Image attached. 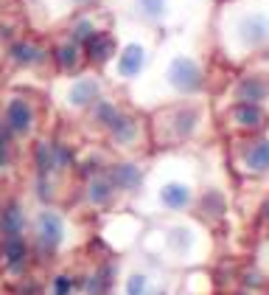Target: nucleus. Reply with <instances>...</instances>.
Here are the masks:
<instances>
[{
    "instance_id": "nucleus-1",
    "label": "nucleus",
    "mask_w": 269,
    "mask_h": 295,
    "mask_svg": "<svg viewBox=\"0 0 269 295\" xmlns=\"http://www.w3.org/2000/svg\"><path fill=\"white\" fill-rule=\"evenodd\" d=\"M169 82L174 84L177 90L182 93H191V90L199 87L202 82V73H199V65L188 57H177L174 62L169 65Z\"/></svg>"
},
{
    "instance_id": "nucleus-2",
    "label": "nucleus",
    "mask_w": 269,
    "mask_h": 295,
    "mask_svg": "<svg viewBox=\"0 0 269 295\" xmlns=\"http://www.w3.org/2000/svg\"><path fill=\"white\" fill-rule=\"evenodd\" d=\"M241 40L247 45H261L266 37H269V20L264 14H250L247 20H241Z\"/></svg>"
},
{
    "instance_id": "nucleus-3",
    "label": "nucleus",
    "mask_w": 269,
    "mask_h": 295,
    "mask_svg": "<svg viewBox=\"0 0 269 295\" xmlns=\"http://www.w3.org/2000/svg\"><path fill=\"white\" fill-rule=\"evenodd\" d=\"M6 118H9V126H11L14 132H28V130H31V107H28L23 99H14V101H11Z\"/></svg>"
},
{
    "instance_id": "nucleus-4",
    "label": "nucleus",
    "mask_w": 269,
    "mask_h": 295,
    "mask_svg": "<svg viewBox=\"0 0 269 295\" xmlns=\"http://www.w3.org/2000/svg\"><path fill=\"white\" fill-rule=\"evenodd\" d=\"M112 51H115V40H112L110 34H95L93 31L87 37V53H90V59H95V62H107Z\"/></svg>"
},
{
    "instance_id": "nucleus-5",
    "label": "nucleus",
    "mask_w": 269,
    "mask_h": 295,
    "mask_svg": "<svg viewBox=\"0 0 269 295\" xmlns=\"http://www.w3.org/2000/svg\"><path fill=\"white\" fill-rule=\"evenodd\" d=\"M39 239H43V245H48V248L59 245V239H62V219L56 214H51V211H45L39 216Z\"/></svg>"
},
{
    "instance_id": "nucleus-6",
    "label": "nucleus",
    "mask_w": 269,
    "mask_h": 295,
    "mask_svg": "<svg viewBox=\"0 0 269 295\" xmlns=\"http://www.w3.org/2000/svg\"><path fill=\"white\" fill-rule=\"evenodd\" d=\"M143 59H146V53H143L140 45H127V51L121 53V62H118V73L121 76H137L143 68Z\"/></svg>"
},
{
    "instance_id": "nucleus-7",
    "label": "nucleus",
    "mask_w": 269,
    "mask_h": 295,
    "mask_svg": "<svg viewBox=\"0 0 269 295\" xmlns=\"http://www.w3.org/2000/svg\"><path fill=\"white\" fill-rule=\"evenodd\" d=\"M0 231H3L6 239L20 236V231H23V216H20V208H17V206H6V208H3V214H0Z\"/></svg>"
},
{
    "instance_id": "nucleus-8",
    "label": "nucleus",
    "mask_w": 269,
    "mask_h": 295,
    "mask_svg": "<svg viewBox=\"0 0 269 295\" xmlns=\"http://www.w3.org/2000/svg\"><path fill=\"white\" fill-rule=\"evenodd\" d=\"M160 200H163L169 208H182L185 202L191 200V191H188V186H182V183H169V186H163V191H160Z\"/></svg>"
},
{
    "instance_id": "nucleus-9",
    "label": "nucleus",
    "mask_w": 269,
    "mask_h": 295,
    "mask_svg": "<svg viewBox=\"0 0 269 295\" xmlns=\"http://www.w3.org/2000/svg\"><path fill=\"white\" fill-rule=\"evenodd\" d=\"M95 93H98V84L93 79H81L70 87V104L85 107V104H90V99H95Z\"/></svg>"
},
{
    "instance_id": "nucleus-10",
    "label": "nucleus",
    "mask_w": 269,
    "mask_h": 295,
    "mask_svg": "<svg viewBox=\"0 0 269 295\" xmlns=\"http://www.w3.org/2000/svg\"><path fill=\"white\" fill-rule=\"evenodd\" d=\"M247 163H250V169H255V172H264V169H269V141H261L258 146L250 149Z\"/></svg>"
},
{
    "instance_id": "nucleus-11",
    "label": "nucleus",
    "mask_w": 269,
    "mask_h": 295,
    "mask_svg": "<svg viewBox=\"0 0 269 295\" xmlns=\"http://www.w3.org/2000/svg\"><path fill=\"white\" fill-rule=\"evenodd\" d=\"M137 169L135 166H118V169H112V174H110V180L118 186V189H132V186L137 183Z\"/></svg>"
},
{
    "instance_id": "nucleus-12",
    "label": "nucleus",
    "mask_w": 269,
    "mask_h": 295,
    "mask_svg": "<svg viewBox=\"0 0 269 295\" xmlns=\"http://www.w3.org/2000/svg\"><path fill=\"white\" fill-rule=\"evenodd\" d=\"M261 118H264V113H261V107H255V104H238L236 107V121L238 124H244V126H255V124H261Z\"/></svg>"
},
{
    "instance_id": "nucleus-13",
    "label": "nucleus",
    "mask_w": 269,
    "mask_h": 295,
    "mask_svg": "<svg viewBox=\"0 0 269 295\" xmlns=\"http://www.w3.org/2000/svg\"><path fill=\"white\" fill-rule=\"evenodd\" d=\"M264 93H266V90H264V84H261L258 79H247L241 87H238V96H241L244 101H250V104H253V101H258Z\"/></svg>"
},
{
    "instance_id": "nucleus-14",
    "label": "nucleus",
    "mask_w": 269,
    "mask_h": 295,
    "mask_svg": "<svg viewBox=\"0 0 269 295\" xmlns=\"http://www.w3.org/2000/svg\"><path fill=\"white\" fill-rule=\"evenodd\" d=\"M14 59L17 62H23V65H28V62H37V59H43V53L37 51L34 45H26V42H20V45H14Z\"/></svg>"
},
{
    "instance_id": "nucleus-15",
    "label": "nucleus",
    "mask_w": 269,
    "mask_h": 295,
    "mask_svg": "<svg viewBox=\"0 0 269 295\" xmlns=\"http://www.w3.org/2000/svg\"><path fill=\"white\" fill-rule=\"evenodd\" d=\"M6 259L9 262H20L23 256H26V245H23V239L20 236H11V239H6Z\"/></svg>"
},
{
    "instance_id": "nucleus-16",
    "label": "nucleus",
    "mask_w": 269,
    "mask_h": 295,
    "mask_svg": "<svg viewBox=\"0 0 269 295\" xmlns=\"http://www.w3.org/2000/svg\"><path fill=\"white\" fill-rule=\"evenodd\" d=\"M143 9V14L149 17H163L165 14V0H137Z\"/></svg>"
},
{
    "instance_id": "nucleus-17",
    "label": "nucleus",
    "mask_w": 269,
    "mask_h": 295,
    "mask_svg": "<svg viewBox=\"0 0 269 295\" xmlns=\"http://www.w3.org/2000/svg\"><path fill=\"white\" fill-rule=\"evenodd\" d=\"M56 57H59V65H62V68H73L76 65V45H62Z\"/></svg>"
},
{
    "instance_id": "nucleus-18",
    "label": "nucleus",
    "mask_w": 269,
    "mask_h": 295,
    "mask_svg": "<svg viewBox=\"0 0 269 295\" xmlns=\"http://www.w3.org/2000/svg\"><path fill=\"white\" fill-rule=\"evenodd\" d=\"M110 189H112V186H107V183H101V180H95V183L90 186V200L101 202L107 194H110Z\"/></svg>"
},
{
    "instance_id": "nucleus-19",
    "label": "nucleus",
    "mask_w": 269,
    "mask_h": 295,
    "mask_svg": "<svg viewBox=\"0 0 269 295\" xmlns=\"http://www.w3.org/2000/svg\"><path fill=\"white\" fill-rule=\"evenodd\" d=\"M98 116H101V121H104V124H110V126L118 121V110H115V107H112V104H101Z\"/></svg>"
},
{
    "instance_id": "nucleus-20",
    "label": "nucleus",
    "mask_w": 269,
    "mask_h": 295,
    "mask_svg": "<svg viewBox=\"0 0 269 295\" xmlns=\"http://www.w3.org/2000/svg\"><path fill=\"white\" fill-rule=\"evenodd\" d=\"M37 158H39V169H43V172H48V169L53 166V158H51V149L39 146V149H37Z\"/></svg>"
},
{
    "instance_id": "nucleus-21",
    "label": "nucleus",
    "mask_w": 269,
    "mask_h": 295,
    "mask_svg": "<svg viewBox=\"0 0 269 295\" xmlns=\"http://www.w3.org/2000/svg\"><path fill=\"white\" fill-rule=\"evenodd\" d=\"M143 284H146V281H143V275H135V279L129 281V295H140L143 292Z\"/></svg>"
},
{
    "instance_id": "nucleus-22",
    "label": "nucleus",
    "mask_w": 269,
    "mask_h": 295,
    "mask_svg": "<svg viewBox=\"0 0 269 295\" xmlns=\"http://www.w3.org/2000/svg\"><path fill=\"white\" fill-rule=\"evenodd\" d=\"M90 34H93V26H90V23H79V28H76V40H87Z\"/></svg>"
},
{
    "instance_id": "nucleus-23",
    "label": "nucleus",
    "mask_w": 269,
    "mask_h": 295,
    "mask_svg": "<svg viewBox=\"0 0 269 295\" xmlns=\"http://www.w3.org/2000/svg\"><path fill=\"white\" fill-rule=\"evenodd\" d=\"M68 279H65V275H62V279H56V295H65V292H68Z\"/></svg>"
},
{
    "instance_id": "nucleus-24",
    "label": "nucleus",
    "mask_w": 269,
    "mask_h": 295,
    "mask_svg": "<svg viewBox=\"0 0 269 295\" xmlns=\"http://www.w3.org/2000/svg\"><path fill=\"white\" fill-rule=\"evenodd\" d=\"M9 163V155H6V138H0V166Z\"/></svg>"
}]
</instances>
